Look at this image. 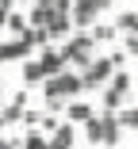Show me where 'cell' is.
Listing matches in <instances>:
<instances>
[{"label": "cell", "mask_w": 138, "mask_h": 149, "mask_svg": "<svg viewBox=\"0 0 138 149\" xmlns=\"http://www.w3.org/2000/svg\"><path fill=\"white\" fill-rule=\"evenodd\" d=\"M81 73L77 69H62L58 77H46L42 80V100L46 103H54V100H62V103H69V100H81Z\"/></svg>", "instance_id": "obj_1"}, {"label": "cell", "mask_w": 138, "mask_h": 149, "mask_svg": "<svg viewBox=\"0 0 138 149\" xmlns=\"http://www.w3.org/2000/svg\"><path fill=\"white\" fill-rule=\"evenodd\" d=\"M92 46H96V42L88 38V31H73V35L62 42V57H65V65H77V73H81V69H85L92 57H96Z\"/></svg>", "instance_id": "obj_2"}, {"label": "cell", "mask_w": 138, "mask_h": 149, "mask_svg": "<svg viewBox=\"0 0 138 149\" xmlns=\"http://www.w3.org/2000/svg\"><path fill=\"white\" fill-rule=\"evenodd\" d=\"M130 88H134V77L127 69H115V77L104 84V111H119L130 96Z\"/></svg>", "instance_id": "obj_3"}, {"label": "cell", "mask_w": 138, "mask_h": 149, "mask_svg": "<svg viewBox=\"0 0 138 149\" xmlns=\"http://www.w3.org/2000/svg\"><path fill=\"white\" fill-rule=\"evenodd\" d=\"M111 61H107V57H92V61L81 69V88H85V92H96V88H104L107 80H111Z\"/></svg>", "instance_id": "obj_4"}, {"label": "cell", "mask_w": 138, "mask_h": 149, "mask_svg": "<svg viewBox=\"0 0 138 149\" xmlns=\"http://www.w3.org/2000/svg\"><path fill=\"white\" fill-rule=\"evenodd\" d=\"M100 4H96V0H73V4H69V23H73V31H88V27L100 19Z\"/></svg>", "instance_id": "obj_5"}, {"label": "cell", "mask_w": 138, "mask_h": 149, "mask_svg": "<svg viewBox=\"0 0 138 149\" xmlns=\"http://www.w3.org/2000/svg\"><path fill=\"white\" fill-rule=\"evenodd\" d=\"M42 31L50 35V42H65V38L73 35L69 12H54V8H50V15H46V23H42Z\"/></svg>", "instance_id": "obj_6"}, {"label": "cell", "mask_w": 138, "mask_h": 149, "mask_svg": "<svg viewBox=\"0 0 138 149\" xmlns=\"http://www.w3.org/2000/svg\"><path fill=\"white\" fill-rule=\"evenodd\" d=\"M100 145H107V149H115L119 145V138H123V126H119V118H115V111H104L100 115Z\"/></svg>", "instance_id": "obj_7"}, {"label": "cell", "mask_w": 138, "mask_h": 149, "mask_svg": "<svg viewBox=\"0 0 138 149\" xmlns=\"http://www.w3.org/2000/svg\"><path fill=\"white\" fill-rule=\"evenodd\" d=\"M46 138H50V149H73L77 145V126L73 123H58L54 134H46Z\"/></svg>", "instance_id": "obj_8"}, {"label": "cell", "mask_w": 138, "mask_h": 149, "mask_svg": "<svg viewBox=\"0 0 138 149\" xmlns=\"http://www.w3.org/2000/svg\"><path fill=\"white\" fill-rule=\"evenodd\" d=\"M23 111H27V88H23V92H15V100L0 111V126H15L19 118H23Z\"/></svg>", "instance_id": "obj_9"}, {"label": "cell", "mask_w": 138, "mask_h": 149, "mask_svg": "<svg viewBox=\"0 0 138 149\" xmlns=\"http://www.w3.org/2000/svg\"><path fill=\"white\" fill-rule=\"evenodd\" d=\"M39 65H42V73H46V77H58V73L65 69V57H62V50H54V46H42V57H39Z\"/></svg>", "instance_id": "obj_10"}, {"label": "cell", "mask_w": 138, "mask_h": 149, "mask_svg": "<svg viewBox=\"0 0 138 149\" xmlns=\"http://www.w3.org/2000/svg\"><path fill=\"white\" fill-rule=\"evenodd\" d=\"M96 111L85 103V100H69L65 103V123H73V126H81V123H88V118H92Z\"/></svg>", "instance_id": "obj_11"}, {"label": "cell", "mask_w": 138, "mask_h": 149, "mask_svg": "<svg viewBox=\"0 0 138 149\" xmlns=\"http://www.w3.org/2000/svg\"><path fill=\"white\" fill-rule=\"evenodd\" d=\"M111 27H115V35H138V12H119Z\"/></svg>", "instance_id": "obj_12"}, {"label": "cell", "mask_w": 138, "mask_h": 149, "mask_svg": "<svg viewBox=\"0 0 138 149\" xmlns=\"http://www.w3.org/2000/svg\"><path fill=\"white\" fill-rule=\"evenodd\" d=\"M19 149H50V138L35 126V130H27L23 134V141H19Z\"/></svg>", "instance_id": "obj_13"}, {"label": "cell", "mask_w": 138, "mask_h": 149, "mask_svg": "<svg viewBox=\"0 0 138 149\" xmlns=\"http://www.w3.org/2000/svg\"><path fill=\"white\" fill-rule=\"evenodd\" d=\"M88 38H92L96 46H100V42H111V38H115V27H111V23H92V27H88Z\"/></svg>", "instance_id": "obj_14"}, {"label": "cell", "mask_w": 138, "mask_h": 149, "mask_svg": "<svg viewBox=\"0 0 138 149\" xmlns=\"http://www.w3.org/2000/svg\"><path fill=\"white\" fill-rule=\"evenodd\" d=\"M42 80H46V73H42L39 61H23V88L27 84H42Z\"/></svg>", "instance_id": "obj_15"}, {"label": "cell", "mask_w": 138, "mask_h": 149, "mask_svg": "<svg viewBox=\"0 0 138 149\" xmlns=\"http://www.w3.org/2000/svg\"><path fill=\"white\" fill-rule=\"evenodd\" d=\"M115 118H119V126L127 130V126H134L138 130V107H119L115 111Z\"/></svg>", "instance_id": "obj_16"}, {"label": "cell", "mask_w": 138, "mask_h": 149, "mask_svg": "<svg viewBox=\"0 0 138 149\" xmlns=\"http://www.w3.org/2000/svg\"><path fill=\"white\" fill-rule=\"evenodd\" d=\"M81 126H85V141H92V145H100V134H104V130H100V115H92L88 123H81Z\"/></svg>", "instance_id": "obj_17"}, {"label": "cell", "mask_w": 138, "mask_h": 149, "mask_svg": "<svg viewBox=\"0 0 138 149\" xmlns=\"http://www.w3.org/2000/svg\"><path fill=\"white\" fill-rule=\"evenodd\" d=\"M4 27H8L12 35H23V31H27V15H23V12H8V23H4Z\"/></svg>", "instance_id": "obj_18"}, {"label": "cell", "mask_w": 138, "mask_h": 149, "mask_svg": "<svg viewBox=\"0 0 138 149\" xmlns=\"http://www.w3.org/2000/svg\"><path fill=\"white\" fill-rule=\"evenodd\" d=\"M123 54H138V35H123Z\"/></svg>", "instance_id": "obj_19"}, {"label": "cell", "mask_w": 138, "mask_h": 149, "mask_svg": "<svg viewBox=\"0 0 138 149\" xmlns=\"http://www.w3.org/2000/svg\"><path fill=\"white\" fill-rule=\"evenodd\" d=\"M23 134H8V138H0V149H19Z\"/></svg>", "instance_id": "obj_20"}, {"label": "cell", "mask_w": 138, "mask_h": 149, "mask_svg": "<svg viewBox=\"0 0 138 149\" xmlns=\"http://www.w3.org/2000/svg\"><path fill=\"white\" fill-rule=\"evenodd\" d=\"M96 4H100V8H111V4H115V0H96Z\"/></svg>", "instance_id": "obj_21"}, {"label": "cell", "mask_w": 138, "mask_h": 149, "mask_svg": "<svg viewBox=\"0 0 138 149\" xmlns=\"http://www.w3.org/2000/svg\"><path fill=\"white\" fill-rule=\"evenodd\" d=\"M4 23H8V12H4V8H0V27H4Z\"/></svg>", "instance_id": "obj_22"}, {"label": "cell", "mask_w": 138, "mask_h": 149, "mask_svg": "<svg viewBox=\"0 0 138 149\" xmlns=\"http://www.w3.org/2000/svg\"><path fill=\"white\" fill-rule=\"evenodd\" d=\"M39 4H42V8H54V0H39Z\"/></svg>", "instance_id": "obj_23"}, {"label": "cell", "mask_w": 138, "mask_h": 149, "mask_svg": "<svg viewBox=\"0 0 138 149\" xmlns=\"http://www.w3.org/2000/svg\"><path fill=\"white\" fill-rule=\"evenodd\" d=\"M0 107H4V92H0Z\"/></svg>", "instance_id": "obj_24"}]
</instances>
